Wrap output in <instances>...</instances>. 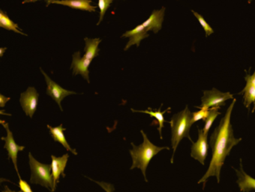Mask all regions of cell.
Here are the masks:
<instances>
[{
  "label": "cell",
  "instance_id": "6da1fadb",
  "mask_svg": "<svg viewBox=\"0 0 255 192\" xmlns=\"http://www.w3.org/2000/svg\"><path fill=\"white\" fill-rule=\"evenodd\" d=\"M237 100H233L230 107L225 113V116L221 119L219 126L216 127L210 138V144L212 148V159L210 166L204 177L198 181V183L204 184L209 177L215 176L218 183L220 182V173L222 166L225 163L227 156L231 153V149L241 141L242 138H236L234 135V129L231 123V113L234 109Z\"/></svg>",
  "mask_w": 255,
  "mask_h": 192
},
{
  "label": "cell",
  "instance_id": "7a4b0ae2",
  "mask_svg": "<svg viewBox=\"0 0 255 192\" xmlns=\"http://www.w3.org/2000/svg\"><path fill=\"white\" fill-rule=\"evenodd\" d=\"M141 132L143 138H144L142 144L136 146L133 143H131L133 148L132 150H129V153H130L132 159V165L130 169L132 170L134 168L141 169L144 177V180L147 182V177H146V170H147L150 160L161 150H164V149L169 150V147H157V146L154 145L153 143L150 142L144 131L141 130Z\"/></svg>",
  "mask_w": 255,
  "mask_h": 192
},
{
  "label": "cell",
  "instance_id": "3957f363",
  "mask_svg": "<svg viewBox=\"0 0 255 192\" xmlns=\"http://www.w3.org/2000/svg\"><path fill=\"white\" fill-rule=\"evenodd\" d=\"M169 123L171 124V145L173 148L171 162L173 163L174 153L180 141L186 137L193 142L189 135L191 127L194 124L192 122V113L186 107L183 111L174 115Z\"/></svg>",
  "mask_w": 255,
  "mask_h": 192
},
{
  "label": "cell",
  "instance_id": "277c9868",
  "mask_svg": "<svg viewBox=\"0 0 255 192\" xmlns=\"http://www.w3.org/2000/svg\"><path fill=\"white\" fill-rule=\"evenodd\" d=\"M29 165L31 168L30 183L41 185L53 192V177L51 165L42 164L38 162L29 153Z\"/></svg>",
  "mask_w": 255,
  "mask_h": 192
},
{
  "label": "cell",
  "instance_id": "5b68a950",
  "mask_svg": "<svg viewBox=\"0 0 255 192\" xmlns=\"http://www.w3.org/2000/svg\"><path fill=\"white\" fill-rule=\"evenodd\" d=\"M232 94L229 92H222L213 88L212 90L204 91V95L201 98V106L200 107L205 108H213V107H220L225 105V101L228 99H233Z\"/></svg>",
  "mask_w": 255,
  "mask_h": 192
},
{
  "label": "cell",
  "instance_id": "8992f818",
  "mask_svg": "<svg viewBox=\"0 0 255 192\" xmlns=\"http://www.w3.org/2000/svg\"><path fill=\"white\" fill-rule=\"evenodd\" d=\"M0 123L2 124V126L5 128L7 132L6 137H2V139L5 141L4 148L6 149L7 151H8V159H11L12 160L14 168H15L16 172H17L19 178H21L20 174H19L18 167H17V155H18V152L24 150L25 147L24 146L18 145L15 142L12 132L10 130L8 123L4 122L3 120L0 121Z\"/></svg>",
  "mask_w": 255,
  "mask_h": 192
},
{
  "label": "cell",
  "instance_id": "52a82bcc",
  "mask_svg": "<svg viewBox=\"0 0 255 192\" xmlns=\"http://www.w3.org/2000/svg\"><path fill=\"white\" fill-rule=\"evenodd\" d=\"M207 135L203 129L198 128V138L196 142H192L191 147V156L204 165L206 158L208 155L209 144L207 142Z\"/></svg>",
  "mask_w": 255,
  "mask_h": 192
},
{
  "label": "cell",
  "instance_id": "ba28073f",
  "mask_svg": "<svg viewBox=\"0 0 255 192\" xmlns=\"http://www.w3.org/2000/svg\"><path fill=\"white\" fill-rule=\"evenodd\" d=\"M41 71L42 74H44V77H45L46 82H47V94L49 96L51 97L53 99H54L56 101L58 104H59V107H60L61 110L63 111L62 105H61V102L62 100L65 98V97L68 96L70 95H76L77 92H72V91L67 90V89H63L61 87L59 84L56 83V82L52 80L50 77H48L47 74L43 71L42 68H41Z\"/></svg>",
  "mask_w": 255,
  "mask_h": 192
},
{
  "label": "cell",
  "instance_id": "9c48e42d",
  "mask_svg": "<svg viewBox=\"0 0 255 192\" xmlns=\"http://www.w3.org/2000/svg\"><path fill=\"white\" fill-rule=\"evenodd\" d=\"M39 94L34 87H29L27 90L20 95V104L26 116L32 118L38 107Z\"/></svg>",
  "mask_w": 255,
  "mask_h": 192
},
{
  "label": "cell",
  "instance_id": "30bf717a",
  "mask_svg": "<svg viewBox=\"0 0 255 192\" xmlns=\"http://www.w3.org/2000/svg\"><path fill=\"white\" fill-rule=\"evenodd\" d=\"M69 154L66 153L60 157H56L54 155H52V174L53 177V192L56 191V186L59 183V178L60 176L65 178V170L66 168L67 163H68Z\"/></svg>",
  "mask_w": 255,
  "mask_h": 192
},
{
  "label": "cell",
  "instance_id": "8fae6325",
  "mask_svg": "<svg viewBox=\"0 0 255 192\" xmlns=\"http://www.w3.org/2000/svg\"><path fill=\"white\" fill-rule=\"evenodd\" d=\"M92 61L86 59V58H80V52H75L73 55L72 64L71 68H73V74L74 75L81 74L88 82L89 80V67Z\"/></svg>",
  "mask_w": 255,
  "mask_h": 192
},
{
  "label": "cell",
  "instance_id": "7c38bea8",
  "mask_svg": "<svg viewBox=\"0 0 255 192\" xmlns=\"http://www.w3.org/2000/svg\"><path fill=\"white\" fill-rule=\"evenodd\" d=\"M165 8L164 7L160 10H153L150 17L143 22L142 25L147 31H153L156 34L158 31H160L165 16Z\"/></svg>",
  "mask_w": 255,
  "mask_h": 192
},
{
  "label": "cell",
  "instance_id": "4fadbf2b",
  "mask_svg": "<svg viewBox=\"0 0 255 192\" xmlns=\"http://www.w3.org/2000/svg\"><path fill=\"white\" fill-rule=\"evenodd\" d=\"M148 37L149 34H147V31L146 30V28L143 26L142 24L137 25L134 29L126 31V32L122 35V37H129V40L128 44H127V46H125V50H128L129 47L133 46V45H136L137 46H139L141 40Z\"/></svg>",
  "mask_w": 255,
  "mask_h": 192
},
{
  "label": "cell",
  "instance_id": "5bb4252c",
  "mask_svg": "<svg viewBox=\"0 0 255 192\" xmlns=\"http://www.w3.org/2000/svg\"><path fill=\"white\" fill-rule=\"evenodd\" d=\"M46 1L47 5L50 4H62L79 10L89 12L96 11V7L91 4L92 2V0H48Z\"/></svg>",
  "mask_w": 255,
  "mask_h": 192
},
{
  "label": "cell",
  "instance_id": "9a60e30c",
  "mask_svg": "<svg viewBox=\"0 0 255 192\" xmlns=\"http://www.w3.org/2000/svg\"><path fill=\"white\" fill-rule=\"evenodd\" d=\"M237 173V183L241 192H250L252 190H255V179L246 174L243 170L242 162H240V170L235 169Z\"/></svg>",
  "mask_w": 255,
  "mask_h": 192
},
{
  "label": "cell",
  "instance_id": "2e32d148",
  "mask_svg": "<svg viewBox=\"0 0 255 192\" xmlns=\"http://www.w3.org/2000/svg\"><path fill=\"white\" fill-rule=\"evenodd\" d=\"M47 128L50 129V135H51L52 138H53L55 141L61 143L68 151L72 152V153H74V155H77V152L76 149L72 148V147L70 146L68 141H67L66 138H65L64 131L66 130V128H64L63 125H60L59 126L53 128V127L47 125Z\"/></svg>",
  "mask_w": 255,
  "mask_h": 192
},
{
  "label": "cell",
  "instance_id": "e0dca14e",
  "mask_svg": "<svg viewBox=\"0 0 255 192\" xmlns=\"http://www.w3.org/2000/svg\"><path fill=\"white\" fill-rule=\"evenodd\" d=\"M162 104H161L160 107L156 111H152V109L150 107H148L147 110H134V109H131L132 112L133 113H147V114L150 115V117H153L155 119H156V122L154 125H159V128H158V130H159V135H160V138L162 139V129L164 127V123L165 122H168L166 120H165V118H164V114L166 113L167 111H169V108L167 109L165 111L161 112V108H162Z\"/></svg>",
  "mask_w": 255,
  "mask_h": 192
},
{
  "label": "cell",
  "instance_id": "ac0fdd59",
  "mask_svg": "<svg viewBox=\"0 0 255 192\" xmlns=\"http://www.w3.org/2000/svg\"><path fill=\"white\" fill-rule=\"evenodd\" d=\"M86 46H85V56L86 59L92 60L99 55L100 49L98 48L100 43L102 41L101 38L90 39L86 37Z\"/></svg>",
  "mask_w": 255,
  "mask_h": 192
},
{
  "label": "cell",
  "instance_id": "d6986e66",
  "mask_svg": "<svg viewBox=\"0 0 255 192\" xmlns=\"http://www.w3.org/2000/svg\"><path fill=\"white\" fill-rule=\"evenodd\" d=\"M0 26L2 28H5L8 31H13L14 32L18 33V34L26 35V34L22 32L21 30L19 28L18 25L17 23H14L9 17L6 12H4L3 10H0Z\"/></svg>",
  "mask_w": 255,
  "mask_h": 192
},
{
  "label": "cell",
  "instance_id": "ffe728a7",
  "mask_svg": "<svg viewBox=\"0 0 255 192\" xmlns=\"http://www.w3.org/2000/svg\"><path fill=\"white\" fill-rule=\"evenodd\" d=\"M243 94V104L246 108L250 109L251 104H254L252 113L255 110V86H246L244 89L239 92V95Z\"/></svg>",
  "mask_w": 255,
  "mask_h": 192
},
{
  "label": "cell",
  "instance_id": "44dd1931",
  "mask_svg": "<svg viewBox=\"0 0 255 192\" xmlns=\"http://www.w3.org/2000/svg\"><path fill=\"white\" fill-rule=\"evenodd\" d=\"M219 109H220V107H213V108H210V113H209V116H207V119L204 121L205 125H204V129H203V130H204V132H205V133L208 134L210 128H211L213 122L216 120L217 116L221 114V113H219Z\"/></svg>",
  "mask_w": 255,
  "mask_h": 192
},
{
  "label": "cell",
  "instance_id": "7402d4cb",
  "mask_svg": "<svg viewBox=\"0 0 255 192\" xmlns=\"http://www.w3.org/2000/svg\"><path fill=\"white\" fill-rule=\"evenodd\" d=\"M192 12L193 13V14L195 15L197 19H198L199 23L201 24V26L204 28V31L206 32V37H209V36L211 35L212 34L214 33V30H213V28L209 25L208 22L205 20V19H204L201 14L197 13V12L194 11V10H192Z\"/></svg>",
  "mask_w": 255,
  "mask_h": 192
},
{
  "label": "cell",
  "instance_id": "603a6c76",
  "mask_svg": "<svg viewBox=\"0 0 255 192\" xmlns=\"http://www.w3.org/2000/svg\"><path fill=\"white\" fill-rule=\"evenodd\" d=\"M113 1V0H99L98 1V7L100 8V19L99 22H98V25H99L100 23L102 22L106 12L110 8Z\"/></svg>",
  "mask_w": 255,
  "mask_h": 192
},
{
  "label": "cell",
  "instance_id": "cb8c5ba5",
  "mask_svg": "<svg viewBox=\"0 0 255 192\" xmlns=\"http://www.w3.org/2000/svg\"><path fill=\"white\" fill-rule=\"evenodd\" d=\"M197 107L201 108V110L192 113V122L193 123L199 120H203L204 122L206 119H207V116H209V113H210V109L205 108V107Z\"/></svg>",
  "mask_w": 255,
  "mask_h": 192
},
{
  "label": "cell",
  "instance_id": "d4e9b609",
  "mask_svg": "<svg viewBox=\"0 0 255 192\" xmlns=\"http://www.w3.org/2000/svg\"><path fill=\"white\" fill-rule=\"evenodd\" d=\"M19 186L20 188V191L23 192H34L32 191V188L29 186V183L25 180H22L20 178V181H19Z\"/></svg>",
  "mask_w": 255,
  "mask_h": 192
},
{
  "label": "cell",
  "instance_id": "484cf974",
  "mask_svg": "<svg viewBox=\"0 0 255 192\" xmlns=\"http://www.w3.org/2000/svg\"><path fill=\"white\" fill-rule=\"evenodd\" d=\"M95 181V180H93ZM97 184L99 185L101 188L104 189L107 192H113L115 190V187L113 185L110 184V183H104V182H98L95 181Z\"/></svg>",
  "mask_w": 255,
  "mask_h": 192
},
{
  "label": "cell",
  "instance_id": "4316f807",
  "mask_svg": "<svg viewBox=\"0 0 255 192\" xmlns=\"http://www.w3.org/2000/svg\"><path fill=\"white\" fill-rule=\"evenodd\" d=\"M245 80H246V86H255V71L252 75L247 73L245 77Z\"/></svg>",
  "mask_w": 255,
  "mask_h": 192
},
{
  "label": "cell",
  "instance_id": "83f0119b",
  "mask_svg": "<svg viewBox=\"0 0 255 192\" xmlns=\"http://www.w3.org/2000/svg\"><path fill=\"white\" fill-rule=\"evenodd\" d=\"M10 99H11V98H6V97L4 96L3 95L1 94V95H0V107H5V104H6Z\"/></svg>",
  "mask_w": 255,
  "mask_h": 192
},
{
  "label": "cell",
  "instance_id": "f1b7e54d",
  "mask_svg": "<svg viewBox=\"0 0 255 192\" xmlns=\"http://www.w3.org/2000/svg\"><path fill=\"white\" fill-rule=\"evenodd\" d=\"M2 192H21V191H20V192H15V191L11 190V189H10L8 187V186H5V190L2 191Z\"/></svg>",
  "mask_w": 255,
  "mask_h": 192
},
{
  "label": "cell",
  "instance_id": "f546056e",
  "mask_svg": "<svg viewBox=\"0 0 255 192\" xmlns=\"http://www.w3.org/2000/svg\"><path fill=\"white\" fill-rule=\"evenodd\" d=\"M7 48H1L0 49V56L2 57L4 55V52L6 51Z\"/></svg>",
  "mask_w": 255,
  "mask_h": 192
}]
</instances>
